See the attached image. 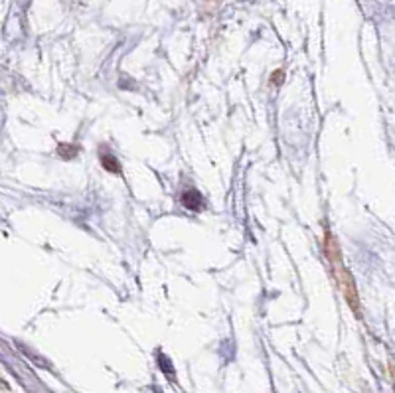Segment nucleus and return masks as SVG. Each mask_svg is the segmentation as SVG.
Here are the masks:
<instances>
[{
	"label": "nucleus",
	"mask_w": 395,
	"mask_h": 393,
	"mask_svg": "<svg viewBox=\"0 0 395 393\" xmlns=\"http://www.w3.org/2000/svg\"><path fill=\"white\" fill-rule=\"evenodd\" d=\"M324 251H326V257H328V263L332 267V273H334V279L338 283L340 291L344 294L346 303L352 306V310L360 315V303H358V292L356 285H354V279L350 275V271L342 265V257H340V251H338V245L334 241V235L326 229V237H324Z\"/></svg>",
	"instance_id": "f257e3e1"
},
{
	"label": "nucleus",
	"mask_w": 395,
	"mask_h": 393,
	"mask_svg": "<svg viewBox=\"0 0 395 393\" xmlns=\"http://www.w3.org/2000/svg\"><path fill=\"white\" fill-rule=\"evenodd\" d=\"M180 200L184 203V208H188L192 212H200V210L204 208V196L198 190H194V188L184 192Z\"/></svg>",
	"instance_id": "f03ea898"
},
{
	"label": "nucleus",
	"mask_w": 395,
	"mask_h": 393,
	"mask_svg": "<svg viewBox=\"0 0 395 393\" xmlns=\"http://www.w3.org/2000/svg\"><path fill=\"white\" fill-rule=\"evenodd\" d=\"M99 160H101V166L105 168V170H109V172H113V174H119V172H121V165H119V160L115 158V154H113L111 149L101 147Z\"/></svg>",
	"instance_id": "7ed1b4c3"
},
{
	"label": "nucleus",
	"mask_w": 395,
	"mask_h": 393,
	"mask_svg": "<svg viewBox=\"0 0 395 393\" xmlns=\"http://www.w3.org/2000/svg\"><path fill=\"white\" fill-rule=\"evenodd\" d=\"M77 153H79V149H77L76 144H60V147H58V154H60L62 158H65V160L77 156Z\"/></svg>",
	"instance_id": "20e7f679"
},
{
	"label": "nucleus",
	"mask_w": 395,
	"mask_h": 393,
	"mask_svg": "<svg viewBox=\"0 0 395 393\" xmlns=\"http://www.w3.org/2000/svg\"><path fill=\"white\" fill-rule=\"evenodd\" d=\"M158 362H160V368H162L166 371V376H168L170 380H174V369L168 368V362H166L165 356H160V358H158Z\"/></svg>",
	"instance_id": "39448f33"
},
{
	"label": "nucleus",
	"mask_w": 395,
	"mask_h": 393,
	"mask_svg": "<svg viewBox=\"0 0 395 393\" xmlns=\"http://www.w3.org/2000/svg\"><path fill=\"white\" fill-rule=\"evenodd\" d=\"M283 79H285V72L277 69V72H275V76H273V83H275V85H280V81H283Z\"/></svg>",
	"instance_id": "423d86ee"
}]
</instances>
